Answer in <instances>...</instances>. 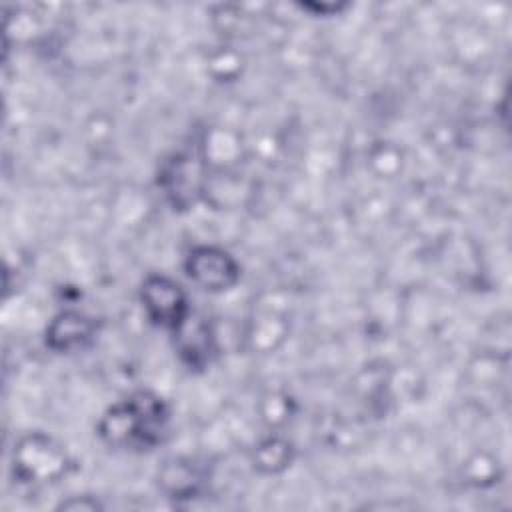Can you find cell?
<instances>
[{"instance_id": "7a4b0ae2", "label": "cell", "mask_w": 512, "mask_h": 512, "mask_svg": "<svg viewBox=\"0 0 512 512\" xmlns=\"http://www.w3.org/2000/svg\"><path fill=\"white\" fill-rule=\"evenodd\" d=\"M68 454L50 436L34 432L24 436L14 450V472L22 482L46 484L66 474Z\"/></svg>"}, {"instance_id": "5b68a950", "label": "cell", "mask_w": 512, "mask_h": 512, "mask_svg": "<svg viewBox=\"0 0 512 512\" xmlns=\"http://www.w3.org/2000/svg\"><path fill=\"white\" fill-rule=\"evenodd\" d=\"M94 332V322L80 312H62L58 314L48 330L46 344L58 352H70L74 348L84 346Z\"/></svg>"}, {"instance_id": "52a82bcc", "label": "cell", "mask_w": 512, "mask_h": 512, "mask_svg": "<svg viewBox=\"0 0 512 512\" xmlns=\"http://www.w3.org/2000/svg\"><path fill=\"white\" fill-rule=\"evenodd\" d=\"M176 336L180 338V352L190 364L202 366L208 360V354L212 350V334L206 324L198 322L188 328V322H184L176 330Z\"/></svg>"}, {"instance_id": "3957f363", "label": "cell", "mask_w": 512, "mask_h": 512, "mask_svg": "<svg viewBox=\"0 0 512 512\" xmlns=\"http://www.w3.org/2000/svg\"><path fill=\"white\" fill-rule=\"evenodd\" d=\"M148 318L162 328L178 330L190 316L188 300L180 284L162 274H152L144 280L140 292Z\"/></svg>"}, {"instance_id": "ba28073f", "label": "cell", "mask_w": 512, "mask_h": 512, "mask_svg": "<svg viewBox=\"0 0 512 512\" xmlns=\"http://www.w3.org/2000/svg\"><path fill=\"white\" fill-rule=\"evenodd\" d=\"M292 446L282 438H268L254 452V466L266 474L284 470L292 462Z\"/></svg>"}, {"instance_id": "8992f818", "label": "cell", "mask_w": 512, "mask_h": 512, "mask_svg": "<svg viewBox=\"0 0 512 512\" xmlns=\"http://www.w3.org/2000/svg\"><path fill=\"white\" fill-rule=\"evenodd\" d=\"M160 484L172 498H190L198 492L200 476L190 460H170L160 470Z\"/></svg>"}, {"instance_id": "6da1fadb", "label": "cell", "mask_w": 512, "mask_h": 512, "mask_svg": "<svg viewBox=\"0 0 512 512\" xmlns=\"http://www.w3.org/2000/svg\"><path fill=\"white\" fill-rule=\"evenodd\" d=\"M166 422L164 400L152 392H136L102 416L98 432L116 448H150L160 442Z\"/></svg>"}, {"instance_id": "277c9868", "label": "cell", "mask_w": 512, "mask_h": 512, "mask_svg": "<svg viewBox=\"0 0 512 512\" xmlns=\"http://www.w3.org/2000/svg\"><path fill=\"white\" fill-rule=\"evenodd\" d=\"M188 276L204 290L222 292L232 288L240 278L238 262L222 248L198 246L186 258Z\"/></svg>"}]
</instances>
